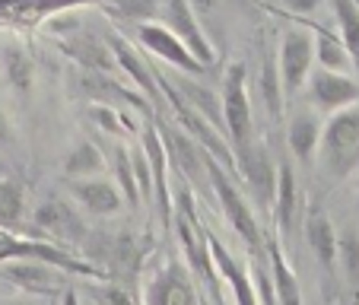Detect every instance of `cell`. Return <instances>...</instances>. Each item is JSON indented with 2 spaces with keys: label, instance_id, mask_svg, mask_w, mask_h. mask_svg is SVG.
Segmentation results:
<instances>
[{
  "label": "cell",
  "instance_id": "cell-1",
  "mask_svg": "<svg viewBox=\"0 0 359 305\" xmlns=\"http://www.w3.org/2000/svg\"><path fill=\"white\" fill-rule=\"evenodd\" d=\"M318 163L331 178H346L359 165V102L327 115L321 124Z\"/></svg>",
  "mask_w": 359,
  "mask_h": 305
},
{
  "label": "cell",
  "instance_id": "cell-2",
  "mask_svg": "<svg viewBox=\"0 0 359 305\" xmlns=\"http://www.w3.org/2000/svg\"><path fill=\"white\" fill-rule=\"evenodd\" d=\"M203 163H207L213 191H217V201H219V207H223L229 226L236 229V236L248 245V251L261 255L267 242H264V232H261V226H258V217H255V210H251V203H245V197L238 194V188L232 184V178L226 175V165H219L217 159L207 156V153H203Z\"/></svg>",
  "mask_w": 359,
  "mask_h": 305
},
{
  "label": "cell",
  "instance_id": "cell-3",
  "mask_svg": "<svg viewBox=\"0 0 359 305\" xmlns=\"http://www.w3.org/2000/svg\"><path fill=\"white\" fill-rule=\"evenodd\" d=\"M219 109H223V130L229 134L232 149L255 140V115H251V99H248V70H245L242 61L226 67L223 89H219Z\"/></svg>",
  "mask_w": 359,
  "mask_h": 305
},
{
  "label": "cell",
  "instance_id": "cell-4",
  "mask_svg": "<svg viewBox=\"0 0 359 305\" xmlns=\"http://www.w3.org/2000/svg\"><path fill=\"white\" fill-rule=\"evenodd\" d=\"M143 305H203L191 271L178 258H163L143 280Z\"/></svg>",
  "mask_w": 359,
  "mask_h": 305
},
{
  "label": "cell",
  "instance_id": "cell-5",
  "mask_svg": "<svg viewBox=\"0 0 359 305\" xmlns=\"http://www.w3.org/2000/svg\"><path fill=\"white\" fill-rule=\"evenodd\" d=\"M312 67H315L312 32H309V29H299V26H290L280 35V45H277V70H280V83H283L286 99H292V95L305 86Z\"/></svg>",
  "mask_w": 359,
  "mask_h": 305
},
{
  "label": "cell",
  "instance_id": "cell-6",
  "mask_svg": "<svg viewBox=\"0 0 359 305\" xmlns=\"http://www.w3.org/2000/svg\"><path fill=\"white\" fill-rule=\"evenodd\" d=\"M232 159H236V169H238V175L245 178V184H248L251 197H255L261 207H271L273 188H277V163H273L271 149H267L264 143L251 140V143H245V147H236Z\"/></svg>",
  "mask_w": 359,
  "mask_h": 305
},
{
  "label": "cell",
  "instance_id": "cell-7",
  "mask_svg": "<svg viewBox=\"0 0 359 305\" xmlns=\"http://www.w3.org/2000/svg\"><path fill=\"white\" fill-rule=\"evenodd\" d=\"M163 26H169L172 32L184 41V48L197 57L201 67H213V64H217V48H213V41L203 35L201 20H197V10L191 7V0H165Z\"/></svg>",
  "mask_w": 359,
  "mask_h": 305
},
{
  "label": "cell",
  "instance_id": "cell-8",
  "mask_svg": "<svg viewBox=\"0 0 359 305\" xmlns=\"http://www.w3.org/2000/svg\"><path fill=\"white\" fill-rule=\"evenodd\" d=\"M10 258H41L57 264L64 273H86V277L99 273V267L86 264L83 258H74V255L55 248V245L39 242V238H26V236H13L10 229H0V261H10Z\"/></svg>",
  "mask_w": 359,
  "mask_h": 305
},
{
  "label": "cell",
  "instance_id": "cell-9",
  "mask_svg": "<svg viewBox=\"0 0 359 305\" xmlns=\"http://www.w3.org/2000/svg\"><path fill=\"white\" fill-rule=\"evenodd\" d=\"M0 277L10 280L13 286L26 292H35V296H51V292H61L67 286V273L61 271L51 261L41 258H10L0 261Z\"/></svg>",
  "mask_w": 359,
  "mask_h": 305
},
{
  "label": "cell",
  "instance_id": "cell-10",
  "mask_svg": "<svg viewBox=\"0 0 359 305\" xmlns=\"http://www.w3.org/2000/svg\"><path fill=\"white\" fill-rule=\"evenodd\" d=\"M137 39H140V45L147 48L149 55H156L159 61L172 64V67L182 70V74H188V76H203V74H207V67H201V64H197V57L191 55L188 48H184V41L178 39L169 26H163V22H153V20L140 22Z\"/></svg>",
  "mask_w": 359,
  "mask_h": 305
},
{
  "label": "cell",
  "instance_id": "cell-11",
  "mask_svg": "<svg viewBox=\"0 0 359 305\" xmlns=\"http://www.w3.org/2000/svg\"><path fill=\"white\" fill-rule=\"evenodd\" d=\"M309 95H312V105L325 115H334L340 109H350L359 102V83L350 74H340V70H312L309 74Z\"/></svg>",
  "mask_w": 359,
  "mask_h": 305
},
{
  "label": "cell",
  "instance_id": "cell-12",
  "mask_svg": "<svg viewBox=\"0 0 359 305\" xmlns=\"http://www.w3.org/2000/svg\"><path fill=\"white\" fill-rule=\"evenodd\" d=\"M32 223L35 229L51 232L55 238H64V242H80L86 236V223L80 219V210L64 197H45L32 210Z\"/></svg>",
  "mask_w": 359,
  "mask_h": 305
},
{
  "label": "cell",
  "instance_id": "cell-13",
  "mask_svg": "<svg viewBox=\"0 0 359 305\" xmlns=\"http://www.w3.org/2000/svg\"><path fill=\"white\" fill-rule=\"evenodd\" d=\"M70 197L86 213H93V217H115L124 207V197L118 191V184L111 178H99V175L74 178L70 182Z\"/></svg>",
  "mask_w": 359,
  "mask_h": 305
},
{
  "label": "cell",
  "instance_id": "cell-14",
  "mask_svg": "<svg viewBox=\"0 0 359 305\" xmlns=\"http://www.w3.org/2000/svg\"><path fill=\"white\" fill-rule=\"evenodd\" d=\"M271 210L277 217V226L283 236H292L299 226V213H302V194H299L296 172L290 163H277V188H273Z\"/></svg>",
  "mask_w": 359,
  "mask_h": 305
},
{
  "label": "cell",
  "instance_id": "cell-15",
  "mask_svg": "<svg viewBox=\"0 0 359 305\" xmlns=\"http://www.w3.org/2000/svg\"><path fill=\"white\" fill-rule=\"evenodd\" d=\"M207 248H210V261L219 273L226 277V283L232 286V299L236 305H261L258 292H255V280H251V267H242L229 251L223 248L217 236H207Z\"/></svg>",
  "mask_w": 359,
  "mask_h": 305
},
{
  "label": "cell",
  "instance_id": "cell-16",
  "mask_svg": "<svg viewBox=\"0 0 359 305\" xmlns=\"http://www.w3.org/2000/svg\"><path fill=\"white\" fill-rule=\"evenodd\" d=\"M76 4L86 0H0V20L13 26H39L61 10H74Z\"/></svg>",
  "mask_w": 359,
  "mask_h": 305
},
{
  "label": "cell",
  "instance_id": "cell-17",
  "mask_svg": "<svg viewBox=\"0 0 359 305\" xmlns=\"http://www.w3.org/2000/svg\"><path fill=\"white\" fill-rule=\"evenodd\" d=\"M318 140H321V118L312 111H299L290 118V128H286V143H290V153L296 163H312L315 153H318Z\"/></svg>",
  "mask_w": 359,
  "mask_h": 305
},
{
  "label": "cell",
  "instance_id": "cell-18",
  "mask_svg": "<svg viewBox=\"0 0 359 305\" xmlns=\"http://www.w3.org/2000/svg\"><path fill=\"white\" fill-rule=\"evenodd\" d=\"M305 242L312 248V255L318 258V264L325 271H334L337 267V229L327 219V213L315 210L305 219Z\"/></svg>",
  "mask_w": 359,
  "mask_h": 305
},
{
  "label": "cell",
  "instance_id": "cell-19",
  "mask_svg": "<svg viewBox=\"0 0 359 305\" xmlns=\"http://www.w3.org/2000/svg\"><path fill=\"white\" fill-rule=\"evenodd\" d=\"M264 248H267V255H271V273H267V277H271V290H273V296H277V305H305L302 286H299L296 273H292L290 264H286L280 245L267 242Z\"/></svg>",
  "mask_w": 359,
  "mask_h": 305
},
{
  "label": "cell",
  "instance_id": "cell-20",
  "mask_svg": "<svg viewBox=\"0 0 359 305\" xmlns=\"http://www.w3.org/2000/svg\"><path fill=\"white\" fill-rule=\"evenodd\" d=\"M178 89H182V102L188 105V109H194L197 115H203L217 130H223V109H219V93H213V89L203 86V83L188 80V74L182 76Z\"/></svg>",
  "mask_w": 359,
  "mask_h": 305
},
{
  "label": "cell",
  "instance_id": "cell-21",
  "mask_svg": "<svg viewBox=\"0 0 359 305\" xmlns=\"http://www.w3.org/2000/svg\"><path fill=\"white\" fill-rule=\"evenodd\" d=\"M102 172H105V153L89 140H80L64 156V175L67 178H89V175H102Z\"/></svg>",
  "mask_w": 359,
  "mask_h": 305
},
{
  "label": "cell",
  "instance_id": "cell-22",
  "mask_svg": "<svg viewBox=\"0 0 359 305\" xmlns=\"http://www.w3.org/2000/svg\"><path fill=\"white\" fill-rule=\"evenodd\" d=\"M143 156L149 159V169H153V188H156V194H159L163 219H169L172 210H169V188H165V147L153 128L143 130Z\"/></svg>",
  "mask_w": 359,
  "mask_h": 305
},
{
  "label": "cell",
  "instance_id": "cell-23",
  "mask_svg": "<svg viewBox=\"0 0 359 305\" xmlns=\"http://www.w3.org/2000/svg\"><path fill=\"white\" fill-rule=\"evenodd\" d=\"M312 39H315V64H318V67L350 74L353 61H350V55H346V48H344V41H340V35H331L327 29H315Z\"/></svg>",
  "mask_w": 359,
  "mask_h": 305
},
{
  "label": "cell",
  "instance_id": "cell-24",
  "mask_svg": "<svg viewBox=\"0 0 359 305\" xmlns=\"http://www.w3.org/2000/svg\"><path fill=\"white\" fill-rule=\"evenodd\" d=\"M331 10L340 26V41H344L353 67L359 70V7H356V0H331Z\"/></svg>",
  "mask_w": 359,
  "mask_h": 305
},
{
  "label": "cell",
  "instance_id": "cell-25",
  "mask_svg": "<svg viewBox=\"0 0 359 305\" xmlns=\"http://www.w3.org/2000/svg\"><path fill=\"white\" fill-rule=\"evenodd\" d=\"M258 93H261V102H264L267 115L273 121H280L283 115V83H280V70H277V55H267L264 57V67H261V76H258Z\"/></svg>",
  "mask_w": 359,
  "mask_h": 305
},
{
  "label": "cell",
  "instance_id": "cell-26",
  "mask_svg": "<svg viewBox=\"0 0 359 305\" xmlns=\"http://www.w3.org/2000/svg\"><path fill=\"white\" fill-rule=\"evenodd\" d=\"M4 76H7V83L16 89L20 95H26L29 89H32V83H35V64H32V57L22 51V48H16V45H10V48H4Z\"/></svg>",
  "mask_w": 359,
  "mask_h": 305
},
{
  "label": "cell",
  "instance_id": "cell-27",
  "mask_svg": "<svg viewBox=\"0 0 359 305\" xmlns=\"http://www.w3.org/2000/svg\"><path fill=\"white\" fill-rule=\"evenodd\" d=\"M26 217V184L20 178H0V226H20Z\"/></svg>",
  "mask_w": 359,
  "mask_h": 305
},
{
  "label": "cell",
  "instance_id": "cell-28",
  "mask_svg": "<svg viewBox=\"0 0 359 305\" xmlns=\"http://www.w3.org/2000/svg\"><path fill=\"white\" fill-rule=\"evenodd\" d=\"M64 48H67L74 57H80L86 67L95 70H109L111 67V48L102 45L93 35H74V39H64Z\"/></svg>",
  "mask_w": 359,
  "mask_h": 305
},
{
  "label": "cell",
  "instance_id": "cell-29",
  "mask_svg": "<svg viewBox=\"0 0 359 305\" xmlns=\"http://www.w3.org/2000/svg\"><path fill=\"white\" fill-rule=\"evenodd\" d=\"M111 55H115L118 67H121L124 74H130V80H134L137 86H140L143 93L149 95V99H159V95H156V80L149 76V70L143 67L140 57H137L134 51H130V48L124 45V41H115V45H111Z\"/></svg>",
  "mask_w": 359,
  "mask_h": 305
},
{
  "label": "cell",
  "instance_id": "cell-30",
  "mask_svg": "<svg viewBox=\"0 0 359 305\" xmlns=\"http://www.w3.org/2000/svg\"><path fill=\"white\" fill-rule=\"evenodd\" d=\"M111 175H115V184L121 191V197L137 207L140 203V191H137V178H134V165H130V149L115 147L111 149Z\"/></svg>",
  "mask_w": 359,
  "mask_h": 305
},
{
  "label": "cell",
  "instance_id": "cell-31",
  "mask_svg": "<svg viewBox=\"0 0 359 305\" xmlns=\"http://www.w3.org/2000/svg\"><path fill=\"white\" fill-rule=\"evenodd\" d=\"M337 267L344 271L346 283L359 290V232L350 226L337 232Z\"/></svg>",
  "mask_w": 359,
  "mask_h": 305
},
{
  "label": "cell",
  "instance_id": "cell-32",
  "mask_svg": "<svg viewBox=\"0 0 359 305\" xmlns=\"http://www.w3.org/2000/svg\"><path fill=\"white\" fill-rule=\"evenodd\" d=\"M109 4L115 13H121L124 20L134 22H149L159 13V0H109Z\"/></svg>",
  "mask_w": 359,
  "mask_h": 305
},
{
  "label": "cell",
  "instance_id": "cell-33",
  "mask_svg": "<svg viewBox=\"0 0 359 305\" xmlns=\"http://www.w3.org/2000/svg\"><path fill=\"white\" fill-rule=\"evenodd\" d=\"M130 165H134V178H137L140 201H147V197L153 194V169H149V159L143 156V149H130Z\"/></svg>",
  "mask_w": 359,
  "mask_h": 305
},
{
  "label": "cell",
  "instance_id": "cell-34",
  "mask_svg": "<svg viewBox=\"0 0 359 305\" xmlns=\"http://www.w3.org/2000/svg\"><path fill=\"white\" fill-rule=\"evenodd\" d=\"M95 296H99V305H134L130 292L121 290V286H105V290H99Z\"/></svg>",
  "mask_w": 359,
  "mask_h": 305
},
{
  "label": "cell",
  "instance_id": "cell-35",
  "mask_svg": "<svg viewBox=\"0 0 359 305\" xmlns=\"http://www.w3.org/2000/svg\"><path fill=\"white\" fill-rule=\"evenodd\" d=\"M321 4H325V0H283V7L296 16H312Z\"/></svg>",
  "mask_w": 359,
  "mask_h": 305
},
{
  "label": "cell",
  "instance_id": "cell-36",
  "mask_svg": "<svg viewBox=\"0 0 359 305\" xmlns=\"http://www.w3.org/2000/svg\"><path fill=\"white\" fill-rule=\"evenodd\" d=\"M93 118L102 124L105 130H121L118 128V115L111 109H102V105H93Z\"/></svg>",
  "mask_w": 359,
  "mask_h": 305
},
{
  "label": "cell",
  "instance_id": "cell-37",
  "mask_svg": "<svg viewBox=\"0 0 359 305\" xmlns=\"http://www.w3.org/2000/svg\"><path fill=\"white\" fill-rule=\"evenodd\" d=\"M61 305H83V296L76 286H64L61 290Z\"/></svg>",
  "mask_w": 359,
  "mask_h": 305
},
{
  "label": "cell",
  "instance_id": "cell-38",
  "mask_svg": "<svg viewBox=\"0 0 359 305\" xmlns=\"http://www.w3.org/2000/svg\"><path fill=\"white\" fill-rule=\"evenodd\" d=\"M10 140H13V130H10V118L0 111V149L10 147Z\"/></svg>",
  "mask_w": 359,
  "mask_h": 305
},
{
  "label": "cell",
  "instance_id": "cell-39",
  "mask_svg": "<svg viewBox=\"0 0 359 305\" xmlns=\"http://www.w3.org/2000/svg\"><path fill=\"white\" fill-rule=\"evenodd\" d=\"M191 7H194V10H197V7H201V10H210L213 0H191Z\"/></svg>",
  "mask_w": 359,
  "mask_h": 305
},
{
  "label": "cell",
  "instance_id": "cell-40",
  "mask_svg": "<svg viewBox=\"0 0 359 305\" xmlns=\"http://www.w3.org/2000/svg\"><path fill=\"white\" fill-rule=\"evenodd\" d=\"M0 305H29V302H22V299H4Z\"/></svg>",
  "mask_w": 359,
  "mask_h": 305
},
{
  "label": "cell",
  "instance_id": "cell-41",
  "mask_svg": "<svg viewBox=\"0 0 359 305\" xmlns=\"http://www.w3.org/2000/svg\"><path fill=\"white\" fill-rule=\"evenodd\" d=\"M203 305H207V302H203Z\"/></svg>",
  "mask_w": 359,
  "mask_h": 305
}]
</instances>
